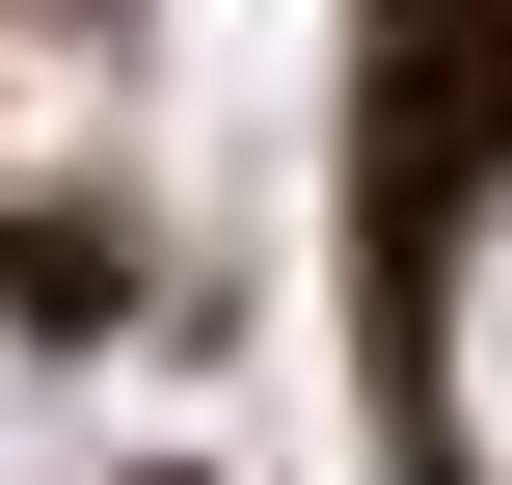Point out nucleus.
<instances>
[{
	"instance_id": "nucleus-1",
	"label": "nucleus",
	"mask_w": 512,
	"mask_h": 485,
	"mask_svg": "<svg viewBox=\"0 0 512 485\" xmlns=\"http://www.w3.org/2000/svg\"><path fill=\"white\" fill-rule=\"evenodd\" d=\"M432 378H459V459L512 485V189H486V243H459V324H432Z\"/></svg>"
},
{
	"instance_id": "nucleus-2",
	"label": "nucleus",
	"mask_w": 512,
	"mask_h": 485,
	"mask_svg": "<svg viewBox=\"0 0 512 485\" xmlns=\"http://www.w3.org/2000/svg\"><path fill=\"white\" fill-rule=\"evenodd\" d=\"M0 485H81V432H54V378L0 351Z\"/></svg>"
}]
</instances>
